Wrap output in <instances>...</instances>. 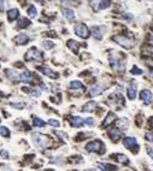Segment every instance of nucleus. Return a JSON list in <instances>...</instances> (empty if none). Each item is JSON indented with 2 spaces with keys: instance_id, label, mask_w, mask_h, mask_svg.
<instances>
[{
  "instance_id": "6ab92c4d",
  "label": "nucleus",
  "mask_w": 153,
  "mask_h": 171,
  "mask_svg": "<svg viewBox=\"0 0 153 171\" xmlns=\"http://www.w3.org/2000/svg\"><path fill=\"white\" fill-rule=\"evenodd\" d=\"M120 134H122V131H120L118 128H113V129L110 130V135H111V137L113 140H117L120 136Z\"/></svg>"
},
{
  "instance_id": "a19ab883",
  "label": "nucleus",
  "mask_w": 153,
  "mask_h": 171,
  "mask_svg": "<svg viewBox=\"0 0 153 171\" xmlns=\"http://www.w3.org/2000/svg\"><path fill=\"white\" fill-rule=\"evenodd\" d=\"M152 52H153V49H152Z\"/></svg>"
},
{
  "instance_id": "6e6552de",
  "label": "nucleus",
  "mask_w": 153,
  "mask_h": 171,
  "mask_svg": "<svg viewBox=\"0 0 153 171\" xmlns=\"http://www.w3.org/2000/svg\"><path fill=\"white\" fill-rule=\"evenodd\" d=\"M123 145L127 147V148H133L134 146L138 145V140L135 137H125L123 140Z\"/></svg>"
},
{
  "instance_id": "5701e85b",
  "label": "nucleus",
  "mask_w": 153,
  "mask_h": 171,
  "mask_svg": "<svg viewBox=\"0 0 153 171\" xmlns=\"http://www.w3.org/2000/svg\"><path fill=\"white\" fill-rule=\"evenodd\" d=\"M6 72H7V75H9V77L11 79L12 81H20L21 80V76H18L17 74H16V71H12V70H6Z\"/></svg>"
},
{
  "instance_id": "9b49d317",
  "label": "nucleus",
  "mask_w": 153,
  "mask_h": 171,
  "mask_svg": "<svg viewBox=\"0 0 153 171\" xmlns=\"http://www.w3.org/2000/svg\"><path fill=\"white\" fill-rule=\"evenodd\" d=\"M83 124H86L83 118H81V117H72V118H71V126H72L80 128V126H82Z\"/></svg>"
},
{
  "instance_id": "39448f33",
  "label": "nucleus",
  "mask_w": 153,
  "mask_h": 171,
  "mask_svg": "<svg viewBox=\"0 0 153 171\" xmlns=\"http://www.w3.org/2000/svg\"><path fill=\"white\" fill-rule=\"evenodd\" d=\"M103 147H104V145L100 141H92L86 145V149L88 152H99Z\"/></svg>"
},
{
  "instance_id": "4be33fe9",
  "label": "nucleus",
  "mask_w": 153,
  "mask_h": 171,
  "mask_svg": "<svg viewBox=\"0 0 153 171\" xmlns=\"http://www.w3.org/2000/svg\"><path fill=\"white\" fill-rule=\"evenodd\" d=\"M68 47L71 51H74L75 53H77V51H78V44H77L76 41H74V40H69L68 41Z\"/></svg>"
},
{
  "instance_id": "0eeeda50",
  "label": "nucleus",
  "mask_w": 153,
  "mask_h": 171,
  "mask_svg": "<svg viewBox=\"0 0 153 171\" xmlns=\"http://www.w3.org/2000/svg\"><path fill=\"white\" fill-rule=\"evenodd\" d=\"M140 98H141V100L146 105L151 104V101H152V94H151V92L147 91V89H145V91H142L140 93Z\"/></svg>"
},
{
  "instance_id": "20e7f679",
  "label": "nucleus",
  "mask_w": 153,
  "mask_h": 171,
  "mask_svg": "<svg viewBox=\"0 0 153 171\" xmlns=\"http://www.w3.org/2000/svg\"><path fill=\"white\" fill-rule=\"evenodd\" d=\"M75 33H76L77 36L82 37V39H87L89 36V30H88L87 25L86 24H77L75 27Z\"/></svg>"
},
{
  "instance_id": "c756f323",
  "label": "nucleus",
  "mask_w": 153,
  "mask_h": 171,
  "mask_svg": "<svg viewBox=\"0 0 153 171\" xmlns=\"http://www.w3.org/2000/svg\"><path fill=\"white\" fill-rule=\"evenodd\" d=\"M53 46H55V44L51 42V41H44V42H42V47L46 48V49H50V48H52Z\"/></svg>"
},
{
  "instance_id": "4c0bfd02",
  "label": "nucleus",
  "mask_w": 153,
  "mask_h": 171,
  "mask_svg": "<svg viewBox=\"0 0 153 171\" xmlns=\"http://www.w3.org/2000/svg\"><path fill=\"white\" fill-rule=\"evenodd\" d=\"M36 1H39V2H42V1H44V0H36Z\"/></svg>"
},
{
  "instance_id": "ddd939ff",
  "label": "nucleus",
  "mask_w": 153,
  "mask_h": 171,
  "mask_svg": "<svg viewBox=\"0 0 153 171\" xmlns=\"http://www.w3.org/2000/svg\"><path fill=\"white\" fill-rule=\"evenodd\" d=\"M127 93H128V98L130 100H134L136 98V86H134V84L129 86L127 89Z\"/></svg>"
},
{
  "instance_id": "dca6fc26",
  "label": "nucleus",
  "mask_w": 153,
  "mask_h": 171,
  "mask_svg": "<svg viewBox=\"0 0 153 171\" xmlns=\"http://www.w3.org/2000/svg\"><path fill=\"white\" fill-rule=\"evenodd\" d=\"M115 119H116V114L113 113V112H110V113L107 114V117L105 118V121L103 122V126H110V124H111V123H112Z\"/></svg>"
},
{
  "instance_id": "b1692460",
  "label": "nucleus",
  "mask_w": 153,
  "mask_h": 171,
  "mask_svg": "<svg viewBox=\"0 0 153 171\" xmlns=\"http://www.w3.org/2000/svg\"><path fill=\"white\" fill-rule=\"evenodd\" d=\"M110 5H111V0H100V2H99V9H100V10L107 9Z\"/></svg>"
},
{
  "instance_id": "e433bc0d",
  "label": "nucleus",
  "mask_w": 153,
  "mask_h": 171,
  "mask_svg": "<svg viewBox=\"0 0 153 171\" xmlns=\"http://www.w3.org/2000/svg\"><path fill=\"white\" fill-rule=\"evenodd\" d=\"M150 74H151V76L153 77V70H151V72H150Z\"/></svg>"
},
{
  "instance_id": "bb28decb",
  "label": "nucleus",
  "mask_w": 153,
  "mask_h": 171,
  "mask_svg": "<svg viewBox=\"0 0 153 171\" xmlns=\"http://www.w3.org/2000/svg\"><path fill=\"white\" fill-rule=\"evenodd\" d=\"M0 135H2V136H5V137H9L10 136L9 129H7L6 126H0Z\"/></svg>"
},
{
  "instance_id": "f8f14e48",
  "label": "nucleus",
  "mask_w": 153,
  "mask_h": 171,
  "mask_svg": "<svg viewBox=\"0 0 153 171\" xmlns=\"http://www.w3.org/2000/svg\"><path fill=\"white\" fill-rule=\"evenodd\" d=\"M20 76H21V81H23V82H32V81H33V75H32V72L28 71V70L23 71Z\"/></svg>"
},
{
  "instance_id": "f03ea898",
  "label": "nucleus",
  "mask_w": 153,
  "mask_h": 171,
  "mask_svg": "<svg viewBox=\"0 0 153 171\" xmlns=\"http://www.w3.org/2000/svg\"><path fill=\"white\" fill-rule=\"evenodd\" d=\"M25 60H39V62H42L44 60V56L40 51H37L35 47H32L27 54H25Z\"/></svg>"
},
{
  "instance_id": "ea45409f",
  "label": "nucleus",
  "mask_w": 153,
  "mask_h": 171,
  "mask_svg": "<svg viewBox=\"0 0 153 171\" xmlns=\"http://www.w3.org/2000/svg\"><path fill=\"white\" fill-rule=\"evenodd\" d=\"M152 44H153V37H152Z\"/></svg>"
},
{
  "instance_id": "2f4dec72",
  "label": "nucleus",
  "mask_w": 153,
  "mask_h": 171,
  "mask_svg": "<svg viewBox=\"0 0 153 171\" xmlns=\"http://www.w3.org/2000/svg\"><path fill=\"white\" fill-rule=\"evenodd\" d=\"M131 74H133V75H141L142 71H141V69H139V68H136V66H134V68L131 69Z\"/></svg>"
},
{
  "instance_id": "412c9836",
  "label": "nucleus",
  "mask_w": 153,
  "mask_h": 171,
  "mask_svg": "<svg viewBox=\"0 0 153 171\" xmlns=\"http://www.w3.org/2000/svg\"><path fill=\"white\" fill-rule=\"evenodd\" d=\"M70 88H74V89H85V84L81 83L80 81H72L70 83Z\"/></svg>"
},
{
  "instance_id": "a878e982",
  "label": "nucleus",
  "mask_w": 153,
  "mask_h": 171,
  "mask_svg": "<svg viewBox=\"0 0 153 171\" xmlns=\"http://www.w3.org/2000/svg\"><path fill=\"white\" fill-rule=\"evenodd\" d=\"M28 15H29V17H32V18L36 17V15H37V10H36V7H35L34 5H32V6L28 9Z\"/></svg>"
},
{
  "instance_id": "aec40b11",
  "label": "nucleus",
  "mask_w": 153,
  "mask_h": 171,
  "mask_svg": "<svg viewBox=\"0 0 153 171\" xmlns=\"http://www.w3.org/2000/svg\"><path fill=\"white\" fill-rule=\"evenodd\" d=\"M63 16L68 19H72L75 17V13L71 9H63Z\"/></svg>"
},
{
  "instance_id": "c85d7f7f",
  "label": "nucleus",
  "mask_w": 153,
  "mask_h": 171,
  "mask_svg": "<svg viewBox=\"0 0 153 171\" xmlns=\"http://www.w3.org/2000/svg\"><path fill=\"white\" fill-rule=\"evenodd\" d=\"M30 24V22L28 21V19H25V18H22L20 23H18V28H24V27H28Z\"/></svg>"
},
{
  "instance_id": "9d476101",
  "label": "nucleus",
  "mask_w": 153,
  "mask_h": 171,
  "mask_svg": "<svg viewBox=\"0 0 153 171\" xmlns=\"http://www.w3.org/2000/svg\"><path fill=\"white\" fill-rule=\"evenodd\" d=\"M28 40H29V37H28V35L25 34H18L16 37H15V41L18 44V45H24V44H27L28 42Z\"/></svg>"
},
{
  "instance_id": "f704fd0d",
  "label": "nucleus",
  "mask_w": 153,
  "mask_h": 171,
  "mask_svg": "<svg viewBox=\"0 0 153 171\" xmlns=\"http://www.w3.org/2000/svg\"><path fill=\"white\" fill-rule=\"evenodd\" d=\"M146 148H147V152H148V154H150V156H151V157L153 158V148L151 147V146H147Z\"/></svg>"
},
{
  "instance_id": "72a5a7b5",
  "label": "nucleus",
  "mask_w": 153,
  "mask_h": 171,
  "mask_svg": "<svg viewBox=\"0 0 153 171\" xmlns=\"http://www.w3.org/2000/svg\"><path fill=\"white\" fill-rule=\"evenodd\" d=\"M60 1H62L64 5H68V6H70V5H72V4H74V1H72V0H60Z\"/></svg>"
},
{
  "instance_id": "58836bf2",
  "label": "nucleus",
  "mask_w": 153,
  "mask_h": 171,
  "mask_svg": "<svg viewBox=\"0 0 153 171\" xmlns=\"http://www.w3.org/2000/svg\"><path fill=\"white\" fill-rule=\"evenodd\" d=\"M1 95H2V94H1V93H0V96H1Z\"/></svg>"
},
{
  "instance_id": "7c9ffc66",
  "label": "nucleus",
  "mask_w": 153,
  "mask_h": 171,
  "mask_svg": "<svg viewBox=\"0 0 153 171\" xmlns=\"http://www.w3.org/2000/svg\"><path fill=\"white\" fill-rule=\"evenodd\" d=\"M48 124L52 126H55V128H58V126H60V123H59L57 119H50V121H48Z\"/></svg>"
},
{
  "instance_id": "1a4fd4ad",
  "label": "nucleus",
  "mask_w": 153,
  "mask_h": 171,
  "mask_svg": "<svg viewBox=\"0 0 153 171\" xmlns=\"http://www.w3.org/2000/svg\"><path fill=\"white\" fill-rule=\"evenodd\" d=\"M103 91H104V87H103V86L95 84V86H93V87L89 89V95H90V96H97L99 94H101Z\"/></svg>"
},
{
  "instance_id": "473e14b6",
  "label": "nucleus",
  "mask_w": 153,
  "mask_h": 171,
  "mask_svg": "<svg viewBox=\"0 0 153 171\" xmlns=\"http://www.w3.org/2000/svg\"><path fill=\"white\" fill-rule=\"evenodd\" d=\"M85 123H86V124H89V126H93V124H94V119L90 118V117H89V118H86V119H85Z\"/></svg>"
},
{
  "instance_id": "a211bd4d",
  "label": "nucleus",
  "mask_w": 153,
  "mask_h": 171,
  "mask_svg": "<svg viewBox=\"0 0 153 171\" xmlns=\"http://www.w3.org/2000/svg\"><path fill=\"white\" fill-rule=\"evenodd\" d=\"M95 106H97V103H94V101H89V103H87L85 106H83L82 111H85V112H90V111H93V110L95 109Z\"/></svg>"
},
{
  "instance_id": "f3484780",
  "label": "nucleus",
  "mask_w": 153,
  "mask_h": 171,
  "mask_svg": "<svg viewBox=\"0 0 153 171\" xmlns=\"http://www.w3.org/2000/svg\"><path fill=\"white\" fill-rule=\"evenodd\" d=\"M92 33H93V36L98 40H101L103 39V33H101V28L99 27H93L92 28Z\"/></svg>"
},
{
  "instance_id": "f257e3e1",
  "label": "nucleus",
  "mask_w": 153,
  "mask_h": 171,
  "mask_svg": "<svg viewBox=\"0 0 153 171\" xmlns=\"http://www.w3.org/2000/svg\"><path fill=\"white\" fill-rule=\"evenodd\" d=\"M113 40L120 45L122 47H124V48H127V49H129L131 47H134L135 45V42L130 40V39H128V37H125V36H122V35H117V36H113Z\"/></svg>"
},
{
  "instance_id": "4468645a",
  "label": "nucleus",
  "mask_w": 153,
  "mask_h": 171,
  "mask_svg": "<svg viewBox=\"0 0 153 171\" xmlns=\"http://www.w3.org/2000/svg\"><path fill=\"white\" fill-rule=\"evenodd\" d=\"M98 166L100 170H117V166L116 165L106 164V163H99Z\"/></svg>"
},
{
  "instance_id": "7ed1b4c3",
  "label": "nucleus",
  "mask_w": 153,
  "mask_h": 171,
  "mask_svg": "<svg viewBox=\"0 0 153 171\" xmlns=\"http://www.w3.org/2000/svg\"><path fill=\"white\" fill-rule=\"evenodd\" d=\"M33 137H34V143H35L37 147H41V148L46 147V145H47V142H48V137L42 135V134H39V133L34 134Z\"/></svg>"
},
{
  "instance_id": "423d86ee",
  "label": "nucleus",
  "mask_w": 153,
  "mask_h": 171,
  "mask_svg": "<svg viewBox=\"0 0 153 171\" xmlns=\"http://www.w3.org/2000/svg\"><path fill=\"white\" fill-rule=\"evenodd\" d=\"M37 70H39L41 74H44V75L51 77V79H57V77H58V74L55 72V71H52L51 69L47 68V66H37Z\"/></svg>"
},
{
  "instance_id": "cd10ccee",
  "label": "nucleus",
  "mask_w": 153,
  "mask_h": 171,
  "mask_svg": "<svg viewBox=\"0 0 153 171\" xmlns=\"http://www.w3.org/2000/svg\"><path fill=\"white\" fill-rule=\"evenodd\" d=\"M34 126H45V122L42 119H40V118H37V117H35L34 118Z\"/></svg>"
},
{
  "instance_id": "393cba45",
  "label": "nucleus",
  "mask_w": 153,
  "mask_h": 171,
  "mask_svg": "<svg viewBox=\"0 0 153 171\" xmlns=\"http://www.w3.org/2000/svg\"><path fill=\"white\" fill-rule=\"evenodd\" d=\"M115 157H116V159L118 160V161L123 163V164H127V163H129V159H128V157H125L124 154H116Z\"/></svg>"
},
{
  "instance_id": "c9c22d12",
  "label": "nucleus",
  "mask_w": 153,
  "mask_h": 171,
  "mask_svg": "<svg viewBox=\"0 0 153 171\" xmlns=\"http://www.w3.org/2000/svg\"><path fill=\"white\" fill-rule=\"evenodd\" d=\"M146 139H147L148 141L153 142V135H152V134H146Z\"/></svg>"
},
{
  "instance_id": "2eb2a0df",
  "label": "nucleus",
  "mask_w": 153,
  "mask_h": 171,
  "mask_svg": "<svg viewBox=\"0 0 153 171\" xmlns=\"http://www.w3.org/2000/svg\"><path fill=\"white\" fill-rule=\"evenodd\" d=\"M18 15H20L18 9H11L7 11V18H9V21H13L18 17Z\"/></svg>"
}]
</instances>
